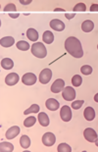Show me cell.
<instances>
[{"instance_id": "cell-1", "label": "cell", "mask_w": 98, "mask_h": 152, "mask_svg": "<svg viewBox=\"0 0 98 152\" xmlns=\"http://www.w3.org/2000/svg\"><path fill=\"white\" fill-rule=\"evenodd\" d=\"M65 48L67 52L75 58H81L83 55V50L80 41L75 37H70L65 40Z\"/></svg>"}, {"instance_id": "cell-15", "label": "cell", "mask_w": 98, "mask_h": 152, "mask_svg": "<svg viewBox=\"0 0 98 152\" xmlns=\"http://www.w3.org/2000/svg\"><path fill=\"white\" fill-rule=\"evenodd\" d=\"M38 122L39 124H40L42 127H47V126H49V117L48 115L46 114V113L44 112H41L38 114Z\"/></svg>"}, {"instance_id": "cell-7", "label": "cell", "mask_w": 98, "mask_h": 152, "mask_svg": "<svg viewBox=\"0 0 98 152\" xmlns=\"http://www.w3.org/2000/svg\"><path fill=\"white\" fill-rule=\"evenodd\" d=\"M60 117L64 122H69L72 119V110L69 106L65 105L60 110Z\"/></svg>"}, {"instance_id": "cell-14", "label": "cell", "mask_w": 98, "mask_h": 152, "mask_svg": "<svg viewBox=\"0 0 98 152\" xmlns=\"http://www.w3.org/2000/svg\"><path fill=\"white\" fill-rule=\"evenodd\" d=\"M14 43H15V39H14V37H5L0 39V44L4 48L11 47Z\"/></svg>"}, {"instance_id": "cell-10", "label": "cell", "mask_w": 98, "mask_h": 152, "mask_svg": "<svg viewBox=\"0 0 98 152\" xmlns=\"http://www.w3.org/2000/svg\"><path fill=\"white\" fill-rule=\"evenodd\" d=\"M20 132H21L20 127H18V126H13V127L7 130L5 134V137L7 140H13V138H15L20 134Z\"/></svg>"}, {"instance_id": "cell-6", "label": "cell", "mask_w": 98, "mask_h": 152, "mask_svg": "<svg viewBox=\"0 0 98 152\" xmlns=\"http://www.w3.org/2000/svg\"><path fill=\"white\" fill-rule=\"evenodd\" d=\"M55 142H56V137L52 132H46L42 137V143L45 146H52V145H54Z\"/></svg>"}, {"instance_id": "cell-29", "label": "cell", "mask_w": 98, "mask_h": 152, "mask_svg": "<svg viewBox=\"0 0 98 152\" xmlns=\"http://www.w3.org/2000/svg\"><path fill=\"white\" fill-rule=\"evenodd\" d=\"M80 72L83 74V75L86 76H88L90 75L91 73H92V68H91L89 65H84L80 68Z\"/></svg>"}, {"instance_id": "cell-39", "label": "cell", "mask_w": 98, "mask_h": 152, "mask_svg": "<svg viewBox=\"0 0 98 152\" xmlns=\"http://www.w3.org/2000/svg\"><path fill=\"white\" fill-rule=\"evenodd\" d=\"M97 49H98V45H97Z\"/></svg>"}, {"instance_id": "cell-27", "label": "cell", "mask_w": 98, "mask_h": 152, "mask_svg": "<svg viewBox=\"0 0 98 152\" xmlns=\"http://www.w3.org/2000/svg\"><path fill=\"white\" fill-rule=\"evenodd\" d=\"M81 83H83V79H81V77L80 75H75L73 77V79H72V83H73V86L75 87L80 86Z\"/></svg>"}, {"instance_id": "cell-2", "label": "cell", "mask_w": 98, "mask_h": 152, "mask_svg": "<svg viewBox=\"0 0 98 152\" xmlns=\"http://www.w3.org/2000/svg\"><path fill=\"white\" fill-rule=\"evenodd\" d=\"M31 48V53L34 56L37 58H45L47 55L46 47L44 46V44L42 42H35L32 44Z\"/></svg>"}, {"instance_id": "cell-32", "label": "cell", "mask_w": 98, "mask_h": 152, "mask_svg": "<svg viewBox=\"0 0 98 152\" xmlns=\"http://www.w3.org/2000/svg\"><path fill=\"white\" fill-rule=\"evenodd\" d=\"M90 12H98V4H92L89 8Z\"/></svg>"}, {"instance_id": "cell-9", "label": "cell", "mask_w": 98, "mask_h": 152, "mask_svg": "<svg viewBox=\"0 0 98 152\" xmlns=\"http://www.w3.org/2000/svg\"><path fill=\"white\" fill-rule=\"evenodd\" d=\"M64 88H65V82L61 79L56 80L51 86V91L53 93H59Z\"/></svg>"}, {"instance_id": "cell-11", "label": "cell", "mask_w": 98, "mask_h": 152, "mask_svg": "<svg viewBox=\"0 0 98 152\" xmlns=\"http://www.w3.org/2000/svg\"><path fill=\"white\" fill-rule=\"evenodd\" d=\"M18 82H19V76L16 73H10L5 77V83L10 86H15Z\"/></svg>"}, {"instance_id": "cell-12", "label": "cell", "mask_w": 98, "mask_h": 152, "mask_svg": "<svg viewBox=\"0 0 98 152\" xmlns=\"http://www.w3.org/2000/svg\"><path fill=\"white\" fill-rule=\"evenodd\" d=\"M49 25H50L51 28H53L54 31H64V28H65V24L61 20H58V19L51 20Z\"/></svg>"}, {"instance_id": "cell-4", "label": "cell", "mask_w": 98, "mask_h": 152, "mask_svg": "<svg viewBox=\"0 0 98 152\" xmlns=\"http://www.w3.org/2000/svg\"><path fill=\"white\" fill-rule=\"evenodd\" d=\"M52 77V71L49 69H43L40 72V75H39V82H40L42 85H46L49 82H50Z\"/></svg>"}, {"instance_id": "cell-38", "label": "cell", "mask_w": 98, "mask_h": 152, "mask_svg": "<svg viewBox=\"0 0 98 152\" xmlns=\"http://www.w3.org/2000/svg\"><path fill=\"white\" fill-rule=\"evenodd\" d=\"M95 144H96V146L98 147V138H97V140H95Z\"/></svg>"}, {"instance_id": "cell-31", "label": "cell", "mask_w": 98, "mask_h": 152, "mask_svg": "<svg viewBox=\"0 0 98 152\" xmlns=\"http://www.w3.org/2000/svg\"><path fill=\"white\" fill-rule=\"evenodd\" d=\"M83 103H84L83 100H75L74 102H72V107L75 110H78L83 105Z\"/></svg>"}, {"instance_id": "cell-19", "label": "cell", "mask_w": 98, "mask_h": 152, "mask_svg": "<svg viewBox=\"0 0 98 152\" xmlns=\"http://www.w3.org/2000/svg\"><path fill=\"white\" fill-rule=\"evenodd\" d=\"M0 151L1 152H13L14 145L10 142H1L0 143Z\"/></svg>"}, {"instance_id": "cell-25", "label": "cell", "mask_w": 98, "mask_h": 152, "mask_svg": "<svg viewBox=\"0 0 98 152\" xmlns=\"http://www.w3.org/2000/svg\"><path fill=\"white\" fill-rule=\"evenodd\" d=\"M57 151L58 152H71L72 148H71L70 145H68L67 143H61V144L58 145Z\"/></svg>"}, {"instance_id": "cell-30", "label": "cell", "mask_w": 98, "mask_h": 152, "mask_svg": "<svg viewBox=\"0 0 98 152\" xmlns=\"http://www.w3.org/2000/svg\"><path fill=\"white\" fill-rule=\"evenodd\" d=\"M17 8H16V5L13 4V3H9L3 8V11L4 12H16Z\"/></svg>"}, {"instance_id": "cell-3", "label": "cell", "mask_w": 98, "mask_h": 152, "mask_svg": "<svg viewBox=\"0 0 98 152\" xmlns=\"http://www.w3.org/2000/svg\"><path fill=\"white\" fill-rule=\"evenodd\" d=\"M76 95L75 88L72 86H65V88L62 90V96L66 101H74Z\"/></svg>"}, {"instance_id": "cell-26", "label": "cell", "mask_w": 98, "mask_h": 152, "mask_svg": "<svg viewBox=\"0 0 98 152\" xmlns=\"http://www.w3.org/2000/svg\"><path fill=\"white\" fill-rule=\"evenodd\" d=\"M39 110H40V108H39V106L37 104H32L29 109L26 110L24 112V114L28 115V114H31V113H38Z\"/></svg>"}, {"instance_id": "cell-37", "label": "cell", "mask_w": 98, "mask_h": 152, "mask_svg": "<svg viewBox=\"0 0 98 152\" xmlns=\"http://www.w3.org/2000/svg\"><path fill=\"white\" fill-rule=\"evenodd\" d=\"M94 100H95V102L98 103V93H96L95 96H94Z\"/></svg>"}, {"instance_id": "cell-35", "label": "cell", "mask_w": 98, "mask_h": 152, "mask_svg": "<svg viewBox=\"0 0 98 152\" xmlns=\"http://www.w3.org/2000/svg\"><path fill=\"white\" fill-rule=\"evenodd\" d=\"M75 14H66V16H65V17H66L67 19H69V20H70V19H73L74 17H75Z\"/></svg>"}, {"instance_id": "cell-24", "label": "cell", "mask_w": 98, "mask_h": 152, "mask_svg": "<svg viewBox=\"0 0 98 152\" xmlns=\"http://www.w3.org/2000/svg\"><path fill=\"white\" fill-rule=\"evenodd\" d=\"M17 48L20 50H22V51H27L29 50V48H31V46H29V42H27V41H25V40H21V41H19V42H17Z\"/></svg>"}, {"instance_id": "cell-18", "label": "cell", "mask_w": 98, "mask_h": 152, "mask_svg": "<svg viewBox=\"0 0 98 152\" xmlns=\"http://www.w3.org/2000/svg\"><path fill=\"white\" fill-rule=\"evenodd\" d=\"M42 39H43L45 43L51 44L54 40V34H52V31H44L43 34H42Z\"/></svg>"}, {"instance_id": "cell-13", "label": "cell", "mask_w": 98, "mask_h": 152, "mask_svg": "<svg viewBox=\"0 0 98 152\" xmlns=\"http://www.w3.org/2000/svg\"><path fill=\"white\" fill-rule=\"evenodd\" d=\"M45 106H46V108L48 110H50V111H56V110L59 109L60 103L55 98H49L46 100V102H45Z\"/></svg>"}, {"instance_id": "cell-22", "label": "cell", "mask_w": 98, "mask_h": 152, "mask_svg": "<svg viewBox=\"0 0 98 152\" xmlns=\"http://www.w3.org/2000/svg\"><path fill=\"white\" fill-rule=\"evenodd\" d=\"M20 144H21V146L23 148L28 149L29 145H31V140H29L28 135H22L21 138H20Z\"/></svg>"}, {"instance_id": "cell-34", "label": "cell", "mask_w": 98, "mask_h": 152, "mask_svg": "<svg viewBox=\"0 0 98 152\" xmlns=\"http://www.w3.org/2000/svg\"><path fill=\"white\" fill-rule=\"evenodd\" d=\"M9 16H10V18L16 19V18H18V17H19V16H20V14H19V13H16V14H12V13H10V14H9Z\"/></svg>"}, {"instance_id": "cell-36", "label": "cell", "mask_w": 98, "mask_h": 152, "mask_svg": "<svg viewBox=\"0 0 98 152\" xmlns=\"http://www.w3.org/2000/svg\"><path fill=\"white\" fill-rule=\"evenodd\" d=\"M54 11H55V12H58V11H60V12H64L65 10H64V9H60V8H56V9H54Z\"/></svg>"}, {"instance_id": "cell-33", "label": "cell", "mask_w": 98, "mask_h": 152, "mask_svg": "<svg viewBox=\"0 0 98 152\" xmlns=\"http://www.w3.org/2000/svg\"><path fill=\"white\" fill-rule=\"evenodd\" d=\"M19 1L23 5H29V4H31L32 0H19Z\"/></svg>"}, {"instance_id": "cell-20", "label": "cell", "mask_w": 98, "mask_h": 152, "mask_svg": "<svg viewBox=\"0 0 98 152\" xmlns=\"http://www.w3.org/2000/svg\"><path fill=\"white\" fill-rule=\"evenodd\" d=\"M1 66L4 70H11L14 67V62L10 58H4L1 61Z\"/></svg>"}, {"instance_id": "cell-8", "label": "cell", "mask_w": 98, "mask_h": 152, "mask_svg": "<svg viewBox=\"0 0 98 152\" xmlns=\"http://www.w3.org/2000/svg\"><path fill=\"white\" fill-rule=\"evenodd\" d=\"M83 137L84 138L89 141V142H95V140H97V134L96 132L91 128H87L84 130L83 132Z\"/></svg>"}, {"instance_id": "cell-23", "label": "cell", "mask_w": 98, "mask_h": 152, "mask_svg": "<svg viewBox=\"0 0 98 152\" xmlns=\"http://www.w3.org/2000/svg\"><path fill=\"white\" fill-rule=\"evenodd\" d=\"M35 123H37V118L34 117V116H31V117H28L24 121V126L26 128H31L35 125Z\"/></svg>"}, {"instance_id": "cell-21", "label": "cell", "mask_w": 98, "mask_h": 152, "mask_svg": "<svg viewBox=\"0 0 98 152\" xmlns=\"http://www.w3.org/2000/svg\"><path fill=\"white\" fill-rule=\"evenodd\" d=\"M27 37L29 40L31 41H37L38 39V33L34 28H29L27 31Z\"/></svg>"}, {"instance_id": "cell-16", "label": "cell", "mask_w": 98, "mask_h": 152, "mask_svg": "<svg viewBox=\"0 0 98 152\" xmlns=\"http://www.w3.org/2000/svg\"><path fill=\"white\" fill-rule=\"evenodd\" d=\"M83 116L87 121H92L95 118V111L92 107H86L83 112Z\"/></svg>"}, {"instance_id": "cell-28", "label": "cell", "mask_w": 98, "mask_h": 152, "mask_svg": "<svg viewBox=\"0 0 98 152\" xmlns=\"http://www.w3.org/2000/svg\"><path fill=\"white\" fill-rule=\"evenodd\" d=\"M86 6L84 3H78L75 5L74 12H86Z\"/></svg>"}, {"instance_id": "cell-17", "label": "cell", "mask_w": 98, "mask_h": 152, "mask_svg": "<svg viewBox=\"0 0 98 152\" xmlns=\"http://www.w3.org/2000/svg\"><path fill=\"white\" fill-rule=\"evenodd\" d=\"M93 28H94V24H93V22L90 20L84 21L83 24H81V30H83V31H84V33H90V31L93 30Z\"/></svg>"}, {"instance_id": "cell-5", "label": "cell", "mask_w": 98, "mask_h": 152, "mask_svg": "<svg viewBox=\"0 0 98 152\" xmlns=\"http://www.w3.org/2000/svg\"><path fill=\"white\" fill-rule=\"evenodd\" d=\"M37 80V77L34 74L32 73H27L25 74L22 77V82L26 86H34Z\"/></svg>"}]
</instances>
